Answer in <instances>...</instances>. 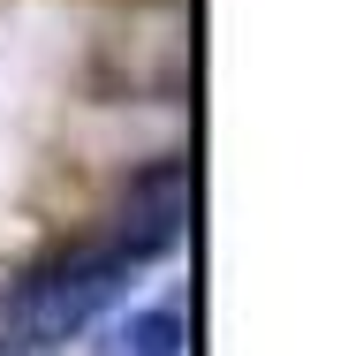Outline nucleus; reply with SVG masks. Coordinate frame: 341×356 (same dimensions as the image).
Returning <instances> with one entry per match:
<instances>
[{"label": "nucleus", "mask_w": 341, "mask_h": 356, "mask_svg": "<svg viewBox=\"0 0 341 356\" xmlns=\"http://www.w3.org/2000/svg\"><path fill=\"white\" fill-rule=\"evenodd\" d=\"M129 258L99 235V243H76L61 258L31 266L23 281L0 296V356H54L68 334H84L122 288H129Z\"/></svg>", "instance_id": "nucleus-1"}, {"label": "nucleus", "mask_w": 341, "mask_h": 356, "mask_svg": "<svg viewBox=\"0 0 341 356\" xmlns=\"http://www.w3.org/2000/svg\"><path fill=\"white\" fill-rule=\"evenodd\" d=\"M91 356H190V311H182V296L136 303L122 318H106L99 341H91Z\"/></svg>", "instance_id": "nucleus-3"}, {"label": "nucleus", "mask_w": 341, "mask_h": 356, "mask_svg": "<svg viewBox=\"0 0 341 356\" xmlns=\"http://www.w3.org/2000/svg\"><path fill=\"white\" fill-rule=\"evenodd\" d=\"M190 213H198V175H190L182 159H167V167H152V175H136V182H129V197L114 205L106 243H114L129 266H152V258L182 250Z\"/></svg>", "instance_id": "nucleus-2"}]
</instances>
